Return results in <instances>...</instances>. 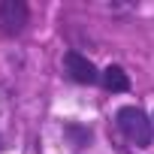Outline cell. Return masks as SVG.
<instances>
[{
	"instance_id": "cell-1",
	"label": "cell",
	"mask_w": 154,
	"mask_h": 154,
	"mask_svg": "<svg viewBox=\"0 0 154 154\" xmlns=\"http://www.w3.org/2000/svg\"><path fill=\"white\" fill-rule=\"evenodd\" d=\"M115 127L121 130V136L133 145V148H148L154 139V121L145 109L127 103L115 112Z\"/></svg>"
},
{
	"instance_id": "cell-2",
	"label": "cell",
	"mask_w": 154,
	"mask_h": 154,
	"mask_svg": "<svg viewBox=\"0 0 154 154\" xmlns=\"http://www.w3.org/2000/svg\"><path fill=\"white\" fill-rule=\"evenodd\" d=\"M63 72L75 85H100V79H103V69H97V63L88 54H82L79 48L63 51Z\"/></svg>"
},
{
	"instance_id": "cell-3",
	"label": "cell",
	"mask_w": 154,
	"mask_h": 154,
	"mask_svg": "<svg viewBox=\"0 0 154 154\" xmlns=\"http://www.w3.org/2000/svg\"><path fill=\"white\" fill-rule=\"evenodd\" d=\"M30 24V6L24 0H0V33L6 39H15Z\"/></svg>"
},
{
	"instance_id": "cell-4",
	"label": "cell",
	"mask_w": 154,
	"mask_h": 154,
	"mask_svg": "<svg viewBox=\"0 0 154 154\" xmlns=\"http://www.w3.org/2000/svg\"><path fill=\"white\" fill-rule=\"evenodd\" d=\"M100 85H103L109 94H127V91H130V75H127V69H124V66L109 63V66L103 69Z\"/></svg>"
},
{
	"instance_id": "cell-5",
	"label": "cell",
	"mask_w": 154,
	"mask_h": 154,
	"mask_svg": "<svg viewBox=\"0 0 154 154\" xmlns=\"http://www.w3.org/2000/svg\"><path fill=\"white\" fill-rule=\"evenodd\" d=\"M63 136H69L75 148H85V145H91L94 133H91V127H82V124H63Z\"/></svg>"
},
{
	"instance_id": "cell-6",
	"label": "cell",
	"mask_w": 154,
	"mask_h": 154,
	"mask_svg": "<svg viewBox=\"0 0 154 154\" xmlns=\"http://www.w3.org/2000/svg\"><path fill=\"white\" fill-rule=\"evenodd\" d=\"M151 121H154V115H151Z\"/></svg>"
}]
</instances>
